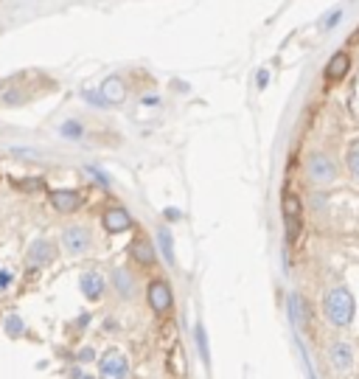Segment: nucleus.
<instances>
[{
    "instance_id": "24",
    "label": "nucleus",
    "mask_w": 359,
    "mask_h": 379,
    "mask_svg": "<svg viewBox=\"0 0 359 379\" xmlns=\"http://www.w3.org/2000/svg\"><path fill=\"white\" fill-rule=\"evenodd\" d=\"M87 171H90V174H93V178H96V180H99L101 186H107V178H104V174H101L99 169H87Z\"/></svg>"
},
{
    "instance_id": "6",
    "label": "nucleus",
    "mask_w": 359,
    "mask_h": 379,
    "mask_svg": "<svg viewBox=\"0 0 359 379\" xmlns=\"http://www.w3.org/2000/svg\"><path fill=\"white\" fill-rule=\"evenodd\" d=\"M348 71H351V53H348V51H337L332 60L325 62L323 76H325L328 82H343V79L348 76Z\"/></svg>"
},
{
    "instance_id": "26",
    "label": "nucleus",
    "mask_w": 359,
    "mask_h": 379,
    "mask_svg": "<svg viewBox=\"0 0 359 379\" xmlns=\"http://www.w3.org/2000/svg\"><path fill=\"white\" fill-rule=\"evenodd\" d=\"M79 360H82V363H87V360H93V348H84V352L79 354Z\"/></svg>"
},
{
    "instance_id": "20",
    "label": "nucleus",
    "mask_w": 359,
    "mask_h": 379,
    "mask_svg": "<svg viewBox=\"0 0 359 379\" xmlns=\"http://www.w3.org/2000/svg\"><path fill=\"white\" fill-rule=\"evenodd\" d=\"M197 345H199V352H202V360H208V337H205L202 326H197Z\"/></svg>"
},
{
    "instance_id": "9",
    "label": "nucleus",
    "mask_w": 359,
    "mask_h": 379,
    "mask_svg": "<svg viewBox=\"0 0 359 379\" xmlns=\"http://www.w3.org/2000/svg\"><path fill=\"white\" fill-rule=\"evenodd\" d=\"M56 258V250L48 239H37L32 245V250H28V265L32 267H42V265H51V261Z\"/></svg>"
},
{
    "instance_id": "7",
    "label": "nucleus",
    "mask_w": 359,
    "mask_h": 379,
    "mask_svg": "<svg viewBox=\"0 0 359 379\" xmlns=\"http://www.w3.org/2000/svg\"><path fill=\"white\" fill-rule=\"evenodd\" d=\"M104 228H107L110 233L129 230V228H132V217H129V211H127V208H121V206L107 208V211H104Z\"/></svg>"
},
{
    "instance_id": "15",
    "label": "nucleus",
    "mask_w": 359,
    "mask_h": 379,
    "mask_svg": "<svg viewBox=\"0 0 359 379\" xmlns=\"http://www.w3.org/2000/svg\"><path fill=\"white\" fill-rule=\"evenodd\" d=\"M112 286L118 289V295H124V298H129V295L135 293V281H132V276H129L124 267H118V270L112 273Z\"/></svg>"
},
{
    "instance_id": "14",
    "label": "nucleus",
    "mask_w": 359,
    "mask_h": 379,
    "mask_svg": "<svg viewBox=\"0 0 359 379\" xmlns=\"http://www.w3.org/2000/svg\"><path fill=\"white\" fill-rule=\"evenodd\" d=\"M101 371H104V376H115V379L127 376V360H124V354L110 352V354L101 360Z\"/></svg>"
},
{
    "instance_id": "17",
    "label": "nucleus",
    "mask_w": 359,
    "mask_h": 379,
    "mask_svg": "<svg viewBox=\"0 0 359 379\" xmlns=\"http://www.w3.org/2000/svg\"><path fill=\"white\" fill-rule=\"evenodd\" d=\"M345 166H348V171L354 174V178L359 180V138L348 143V152H345Z\"/></svg>"
},
{
    "instance_id": "12",
    "label": "nucleus",
    "mask_w": 359,
    "mask_h": 379,
    "mask_svg": "<svg viewBox=\"0 0 359 379\" xmlns=\"http://www.w3.org/2000/svg\"><path fill=\"white\" fill-rule=\"evenodd\" d=\"M101 96H104V101L110 104H121L124 99H127V87H124V82L118 79V76H112V79H107L104 84H101Z\"/></svg>"
},
{
    "instance_id": "16",
    "label": "nucleus",
    "mask_w": 359,
    "mask_h": 379,
    "mask_svg": "<svg viewBox=\"0 0 359 379\" xmlns=\"http://www.w3.org/2000/svg\"><path fill=\"white\" fill-rule=\"evenodd\" d=\"M158 242H160V250H163V256H166V261L169 265H174V236H171V230L169 228H160L158 230Z\"/></svg>"
},
{
    "instance_id": "18",
    "label": "nucleus",
    "mask_w": 359,
    "mask_h": 379,
    "mask_svg": "<svg viewBox=\"0 0 359 379\" xmlns=\"http://www.w3.org/2000/svg\"><path fill=\"white\" fill-rule=\"evenodd\" d=\"M59 135L62 138H71V140H79L82 135H84V127H82V121H65L62 127H59Z\"/></svg>"
},
{
    "instance_id": "25",
    "label": "nucleus",
    "mask_w": 359,
    "mask_h": 379,
    "mask_svg": "<svg viewBox=\"0 0 359 379\" xmlns=\"http://www.w3.org/2000/svg\"><path fill=\"white\" fill-rule=\"evenodd\" d=\"M163 214H166V217H169V219H183V214H180V211H177V208H166V211H163Z\"/></svg>"
},
{
    "instance_id": "1",
    "label": "nucleus",
    "mask_w": 359,
    "mask_h": 379,
    "mask_svg": "<svg viewBox=\"0 0 359 379\" xmlns=\"http://www.w3.org/2000/svg\"><path fill=\"white\" fill-rule=\"evenodd\" d=\"M354 295H351V289L348 286H334V289H328L325 298H323V315L332 320L334 326H348L351 320H354Z\"/></svg>"
},
{
    "instance_id": "3",
    "label": "nucleus",
    "mask_w": 359,
    "mask_h": 379,
    "mask_svg": "<svg viewBox=\"0 0 359 379\" xmlns=\"http://www.w3.org/2000/svg\"><path fill=\"white\" fill-rule=\"evenodd\" d=\"M306 174L314 186H328V183L337 180V163L325 152H312L306 158Z\"/></svg>"
},
{
    "instance_id": "11",
    "label": "nucleus",
    "mask_w": 359,
    "mask_h": 379,
    "mask_svg": "<svg viewBox=\"0 0 359 379\" xmlns=\"http://www.w3.org/2000/svg\"><path fill=\"white\" fill-rule=\"evenodd\" d=\"M129 253H132V258L138 261V265H143V267H152L155 258H158V250L152 247V242H146V239H138L129 247Z\"/></svg>"
},
{
    "instance_id": "28",
    "label": "nucleus",
    "mask_w": 359,
    "mask_h": 379,
    "mask_svg": "<svg viewBox=\"0 0 359 379\" xmlns=\"http://www.w3.org/2000/svg\"><path fill=\"white\" fill-rule=\"evenodd\" d=\"M267 79H269V73L261 71V73H258V87H267Z\"/></svg>"
},
{
    "instance_id": "21",
    "label": "nucleus",
    "mask_w": 359,
    "mask_h": 379,
    "mask_svg": "<svg viewBox=\"0 0 359 379\" xmlns=\"http://www.w3.org/2000/svg\"><path fill=\"white\" fill-rule=\"evenodd\" d=\"M6 329H9V334H20L25 326H23L20 317H9V320H6Z\"/></svg>"
},
{
    "instance_id": "23",
    "label": "nucleus",
    "mask_w": 359,
    "mask_h": 379,
    "mask_svg": "<svg viewBox=\"0 0 359 379\" xmlns=\"http://www.w3.org/2000/svg\"><path fill=\"white\" fill-rule=\"evenodd\" d=\"M23 188H25V191H37V188H45V180H40V178H37V180H25V183H23Z\"/></svg>"
},
{
    "instance_id": "10",
    "label": "nucleus",
    "mask_w": 359,
    "mask_h": 379,
    "mask_svg": "<svg viewBox=\"0 0 359 379\" xmlns=\"http://www.w3.org/2000/svg\"><path fill=\"white\" fill-rule=\"evenodd\" d=\"M51 202H53V208H59V211H62V214H73L79 206H82V202H84V197L79 194V191H53L51 194Z\"/></svg>"
},
{
    "instance_id": "27",
    "label": "nucleus",
    "mask_w": 359,
    "mask_h": 379,
    "mask_svg": "<svg viewBox=\"0 0 359 379\" xmlns=\"http://www.w3.org/2000/svg\"><path fill=\"white\" fill-rule=\"evenodd\" d=\"M9 281H12V273H0V289H6Z\"/></svg>"
},
{
    "instance_id": "13",
    "label": "nucleus",
    "mask_w": 359,
    "mask_h": 379,
    "mask_svg": "<svg viewBox=\"0 0 359 379\" xmlns=\"http://www.w3.org/2000/svg\"><path fill=\"white\" fill-rule=\"evenodd\" d=\"M79 284H82V293H84L90 301H99V298L104 295V278H101L99 273H84Z\"/></svg>"
},
{
    "instance_id": "4",
    "label": "nucleus",
    "mask_w": 359,
    "mask_h": 379,
    "mask_svg": "<svg viewBox=\"0 0 359 379\" xmlns=\"http://www.w3.org/2000/svg\"><path fill=\"white\" fill-rule=\"evenodd\" d=\"M62 247H65L68 256H79V253H84V250L90 247V230L82 228V225H71V228H65V233H62Z\"/></svg>"
},
{
    "instance_id": "8",
    "label": "nucleus",
    "mask_w": 359,
    "mask_h": 379,
    "mask_svg": "<svg viewBox=\"0 0 359 379\" xmlns=\"http://www.w3.org/2000/svg\"><path fill=\"white\" fill-rule=\"evenodd\" d=\"M328 360H332V365H334L340 374H345V371L354 365V352H351V345L343 343V340L332 343V348H328Z\"/></svg>"
},
{
    "instance_id": "5",
    "label": "nucleus",
    "mask_w": 359,
    "mask_h": 379,
    "mask_svg": "<svg viewBox=\"0 0 359 379\" xmlns=\"http://www.w3.org/2000/svg\"><path fill=\"white\" fill-rule=\"evenodd\" d=\"M149 304H152L155 312H169L171 304H174L171 286L166 281H152V284H149Z\"/></svg>"
},
{
    "instance_id": "22",
    "label": "nucleus",
    "mask_w": 359,
    "mask_h": 379,
    "mask_svg": "<svg viewBox=\"0 0 359 379\" xmlns=\"http://www.w3.org/2000/svg\"><path fill=\"white\" fill-rule=\"evenodd\" d=\"M82 96L90 101V104H96V107H107V101H104V96H99V93H90V90H82Z\"/></svg>"
},
{
    "instance_id": "19",
    "label": "nucleus",
    "mask_w": 359,
    "mask_h": 379,
    "mask_svg": "<svg viewBox=\"0 0 359 379\" xmlns=\"http://www.w3.org/2000/svg\"><path fill=\"white\" fill-rule=\"evenodd\" d=\"M0 101H3V104H20L23 101V93L20 90H6V93H0Z\"/></svg>"
},
{
    "instance_id": "2",
    "label": "nucleus",
    "mask_w": 359,
    "mask_h": 379,
    "mask_svg": "<svg viewBox=\"0 0 359 379\" xmlns=\"http://www.w3.org/2000/svg\"><path fill=\"white\" fill-rule=\"evenodd\" d=\"M281 211H284V225H286V242L295 245L297 236L304 230V202L297 194L286 191L284 199H281Z\"/></svg>"
}]
</instances>
